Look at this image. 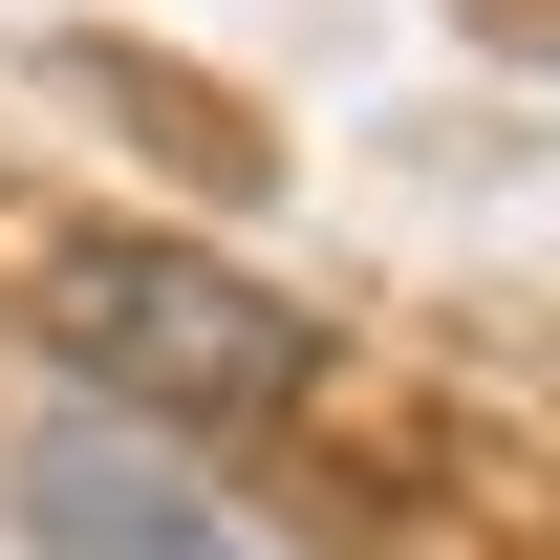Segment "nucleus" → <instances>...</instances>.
<instances>
[{
    "label": "nucleus",
    "mask_w": 560,
    "mask_h": 560,
    "mask_svg": "<svg viewBox=\"0 0 560 560\" xmlns=\"http://www.w3.org/2000/svg\"><path fill=\"white\" fill-rule=\"evenodd\" d=\"M44 324H66L86 388H130V410H195V431H259L302 388V302H259L237 259H173V237H86L44 280Z\"/></svg>",
    "instance_id": "1"
},
{
    "label": "nucleus",
    "mask_w": 560,
    "mask_h": 560,
    "mask_svg": "<svg viewBox=\"0 0 560 560\" xmlns=\"http://www.w3.org/2000/svg\"><path fill=\"white\" fill-rule=\"evenodd\" d=\"M44 539H66V560H237L195 495H151L130 453H44Z\"/></svg>",
    "instance_id": "2"
}]
</instances>
